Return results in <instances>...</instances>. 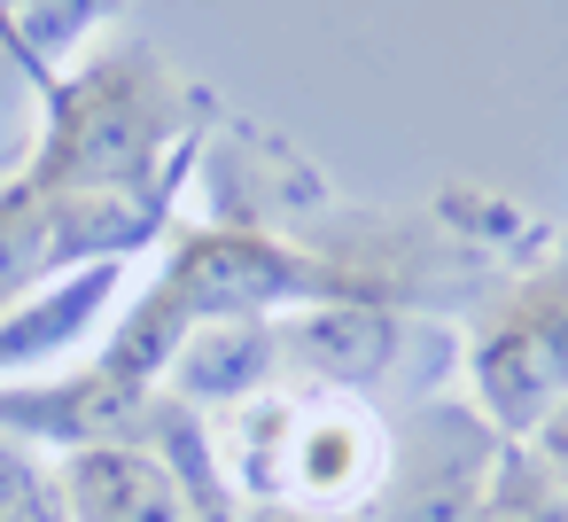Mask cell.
Returning <instances> with one entry per match:
<instances>
[{
	"label": "cell",
	"mask_w": 568,
	"mask_h": 522,
	"mask_svg": "<svg viewBox=\"0 0 568 522\" xmlns=\"http://www.w3.org/2000/svg\"><path fill=\"white\" fill-rule=\"evenodd\" d=\"M40 102H48L40 141L24 157V180H40V188L149 203V195H180V180L195 172L203 94L149 40L79 56Z\"/></svg>",
	"instance_id": "6da1fadb"
},
{
	"label": "cell",
	"mask_w": 568,
	"mask_h": 522,
	"mask_svg": "<svg viewBox=\"0 0 568 522\" xmlns=\"http://www.w3.org/2000/svg\"><path fill=\"white\" fill-rule=\"evenodd\" d=\"M327 297H366V281L312 258V250H296V242H281V234H265V227H187V234H172L149 289L125 297V320L102 335L94 367L156 390L195 328H211V320H281V312L327 304Z\"/></svg>",
	"instance_id": "7a4b0ae2"
},
{
	"label": "cell",
	"mask_w": 568,
	"mask_h": 522,
	"mask_svg": "<svg viewBox=\"0 0 568 522\" xmlns=\"http://www.w3.org/2000/svg\"><path fill=\"white\" fill-rule=\"evenodd\" d=\"M203 444L226 499H257L296 522L366 514L389 468V421L358 390H257L226 405Z\"/></svg>",
	"instance_id": "3957f363"
},
{
	"label": "cell",
	"mask_w": 568,
	"mask_h": 522,
	"mask_svg": "<svg viewBox=\"0 0 568 522\" xmlns=\"http://www.w3.org/2000/svg\"><path fill=\"white\" fill-rule=\"evenodd\" d=\"M568 398V258L521 273L467 328V405L521 444Z\"/></svg>",
	"instance_id": "277c9868"
},
{
	"label": "cell",
	"mask_w": 568,
	"mask_h": 522,
	"mask_svg": "<svg viewBox=\"0 0 568 522\" xmlns=\"http://www.w3.org/2000/svg\"><path fill=\"white\" fill-rule=\"evenodd\" d=\"M172 227V195H71V188H40V180H9L0 188V312L24 304L32 289L102 265V258H141L149 234Z\"/></svg>",
	"instance_id": "5b68a950"
},
{
	"label": "cell",
	"mask_w": 568,
	"mask_h": 522,
	"mask_svg": "<svg viewBox=\"0 0 568 522\" xmlns=\"http://www.w3.org/2000/svg\"><path fill=\"white\" fill-rule=\"evenodd\" d=\"M506 436L467 405H420L405 429H389V468L374 491V522H475L498 468H506Z\"/></svg>",
	"instance_id": "8992f818"
},
{
	"label": "cell",
	"mask_w": 568,
	"mask_h": 522,
	"mask_svg": "<svg viewBox=\"0 0 568 522\" xmlns=\"http://www.w3.org/2000/svg\"><path fill=\"white\" fill-rule=\"evenodd\" d=\"M156 421V390L110 374V367H63V374H32V382H0V436L9 444H110V436H149Z\"/></svg>",
	"instance_id": "52a82bcc"
},
{
	"label": "cell",
	"mask_w": 568,
	"mask_h": 522,
	"mask_svg": "<svg viewBox=\"0 0 568 522\" xmlns=\"http://www.w3.org/2000/svg\"><path fill=\"white\" fill-rule=\"evenodd\" d=\"M125 258H102V265H79L48 289H32L24 304L0 312V382H32V374H55V367H87V351L110 335L118 304H125Z\"/></svg>",
	"instance_id": "ba28073f"
},
{
	"label": "cell",
	"mask_w": 568,
	"mask_h": 522,
	"mask_svg": "<svg viewBox=\"0 0 568 522\" xmlns=\"http://www.w3.org/2000/svg\"><path fill=\"white\" fill-rule=\"evenodd\" d=\"M55 491H63V522H195L187 483L156 436H110L63 452Z\"/></svg>",
	"instance_id": "9c48e42d"
},
{
	"label": "cell",
	"mask_w": 568,
	"mask_h": 522,
	"mask_svg": "<svg viewBox=\"0 0 568 522\" xmlns=\"http://www.w3.org/2000/svg\"><path fill=\"white\" fill-rule=\"evenodd\" d=\"M281 359H296L320 390H358L366 374H382L397 359V312L382 289L366 297H327V304H296L273 320Z\"/></svg>",
	"instance_id": "30bf717a"
},
{
	"label": "cell",
	"mask_w": 568,
	"mask_h": 522,
	"mask_svg": "<svg viewBox=\"0 0 568 522\" xmlns=\"http://www.w3.org/2000/svg\"><path fill=\"white\" fill-rule=\"evenodd\" d=\"M273 367H281V343H273V320H211L180 343V359L164 367L156 390H172L180 405L195 413H226L257 390H273Z\"/></svg>",
	"instance_id": "8fae6325"
},
{
	"label": "cell",
	"mask_w": 568,
	"mask_h": 522,
	"mask_svg": "<svg viewBox=\"0 0 568 522\" xmlns=\"http://www.w3.org/2000/svg\"><path fill=\"white\" fill-rule=\"evenodd\" d=\"M125 0H9V63L48 94L110 24Z\"/></svg>",
	"instance_id": "7c38bea8"
},
{
	"label": "cell",
	"mask_w": 568,
	"mask_h": 522,
	"mask_svg": "<svg viewBox=\"0 0 568 522\" xmlns=\"http://www.w3.org/2000/svg\"><path fill=\"white\" fill-rule=\"evenodd\" d=\"M475 522H568V491H560V483H552V475H545V468L514 444Z\"/></svg>",
	"instance_id": "4fadbf2b"
},
{
	"label": "cell",
	"mask_w": 568,
	"mask_h": 522,
	"mask_svg": "<svg viewBox=\"0 0 568 522\" xmlns=\"http://www.w3.org/2000/svg\"><path fill=\"white\" fill-rule=\"evenodd\" d=\"M0 522H63L55 468H40L32 444H9V436H0Z\"/></svg>",
	"instance_id": "5bb4252c"
},
{
	"label": "cell",
	"mask_w": 568,
	"mask_h": 522,
	"mask_svg": "<svg viewBox=\"0 0 568 522\" xmlns=\"http://www.w3.org/2000/svg\"><path fill=\"white\" fill-rule=\"evenodd\" d=\"M521 452H529V460H537V468H545V475L568 491V398H560V405H552V413H545V421L521 436Z\"/></svg>",
	"instance_id": "9a60e30c"
}]
</instances>
